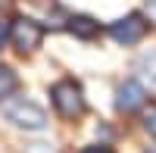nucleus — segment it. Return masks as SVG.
<instances>
[{"mask_svg":"<svg viewBox=\"0 0 156 153\" xmlns=\"http://www.w3.org/2000/svg\"><path fill=\"white\" fill-rule=\"evenodd\" d=\"M0 112L19 128H28V131H41L47 128V112L34 103V100L22 97V94H6L0 97Z\"/></svg>","mask_w":156,"mask_h":153,"instance_id":"f257e3e1","label":"nucleus"},{"mask_svg":"<svg viewBox=\"0 0 156 153\" xmlns=\"http://www.w3.org/2000/svg\"><path fill=\"white\" fill-rule=\"evenodd\" d=\"M50 100H53V106L62 119H78V116H84V91H81V84H78L75 78H62L56 81L53 87H50Z\"/></svg>","mask_w":156,"mask_h":153,"instance_id":"f03ea898","label":"nucleus"},{"mask_svg":"<svg viewBox=\"0 0 156 153\" xmlns=\"http://www.w3.org/2000/svg\"><path fill=\"white\" fill-rule=\"evenodd\" d=\"M9 41L16 44L19 53H34L44 41V25L37 19H28V16H19L16 22L9 25Z\"/></svg>","mask_w":156,"mask_h":153,"instance_id":"7ed1b4c3","label":"nucleus"},{"mask_svg":"<svg viewBox=\"0 0 156 153\" xmlns=\"http://www.w3.org/2000/svg\"><path fill=\"white\" fill-rule=\"evenodd\" d=\"M109 34H112V41H119V44H137L140 37L147 34V22L144 16H137V12H131V16H125L119 22H112L109 25Z\"/></svg>","mask_w":156,"mask_h":153,"instance_id":"20e7f679","label":"nucleus"},{"mask_svg":"<svg viewBox=\"0 0 156 153\" xmlns=\"http://www.w3.org/2000/svg\"><path fill=\"white\" fill-rule=\"evenodd\" d=\"M144 103H147V87L140 81L128 78L119 84V91H115V109L119 112H137Z\"/></svg>","mask_w":156,"mask_h":153,"instance_id":"39448f33","label":"nucleus"},{"mask_svg":"<svg viewBox=\"0 0 156 153\" xmlns=\"http://www.w3.org/2000/svg\"><path fill=\"white\" fill-rule=\"evenodd\" d=\"M69 31L75 37H94L100 31V22H94L90 16H72L69 19Z\"/></svg>","mask_w":156,"mask_h":153,"instance_id":"423d86ee","label":"nucleus"},{"mask_svg":"<svg viewBox=\"0 0 156 153\" xmlns=\"http://www.w3.org/2000/svg\"><path fill=\"white\" fill-rule=\"evenodd\" d=\"M137 69H140V75H144V81L150 84V91L156 94V53H147V56H140Z\"/></svg>","mask_w":156,"mask_h":153,"instance_id":"0eeeda50","label":"nucleus"},{"mask_svg":"<svg viewBox=\"0 0 156 153\" xmlns=\"http://www.w3.org/2000/svg\"><path fill=\"white\" fill-rule=\"evenodd\" d=\"M12 87H16V75L9 66H0V97H6Z\"/></svg>","mask_w":156,"mask_h":153,"instance_id":"6e6552de","label":"nucleus"},{"mask_svg":"<svg viewBox=\"0 0 156 153\" xmlns=\"http://www.w3.org/2000/svg\"><path fill=\"white\" fill-rule=\"evenodd\" d=\"M144 128H147V131L156 137V109H150L147 116H144Z\"/></svg>","mask_w":156,"mask_h":153,"instance_id":"1a4fd4ad","label":"nucleus"},{"mask_svg":"<svg viewBox=\"0 0 156 153\" xmlns=\"http://www.w3.org/2000/svg\"><path fill=\"white\" fill-rule=\"evenodd\" d=\"M25 153H56V150L50 147V144H28V147H25Z\"/></svg>","mask_w":156,"mask_h":153,"instance_id":"9d476101","label":"nucleus"},{"mask_svg":"<svg viewBox=\"0 0 156 153\" xmlns=\"http://www.w3.org/2000/svg\"><path fill=\"white\" fill-rule=\"evenodd\" d=\"M6 41H9V25H6L3 19H0V50L6 47Z\"/></svg>","mask_w":156,"mask_h":153,"instance_id":"9b49d317","label":"nucleus"},{"mask_svg":"<svg viewBox=\"0 0 156 153\" xmlns=\"http://www.w3.org/2000/svg\"><path fill=\"white\" fill-rule=\"evenodd\" d=\"M81 153H112V147H106V144H94V147H84Z\"/></svg>","mask_w":156,"mask_h":153,"instance_id":"f8f14e48","label":"nucleus"},{"mask_svg":"<svg viewBox=\"0 0 156 153\" xmlns=\"http://www.w3.org/2000/svg\"><path fill=\"white\" fill-rule=\"evenodd\" d=\"M144 9H147V16L156 22V0H147V3H144Z\"/></svg>","mask_w":156,"mask_h":153,"instance_id":"ddd939ff","label":"nucleus"},{"mask_svg":"<svg viewBox=\"0 0 156 153\" xmlns=\"http://www.w3.org/2000/svg\"><path fill=\"white\" fill-rule=\"evenodd\" d=\"M37 3H41V0H37Z\"/></svg>","mask_w":156,"mask_h":153,"instance_id":"4468645a","label":"nucleus"}]
</instances>
